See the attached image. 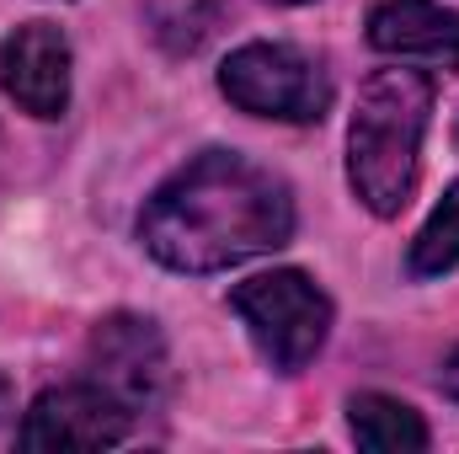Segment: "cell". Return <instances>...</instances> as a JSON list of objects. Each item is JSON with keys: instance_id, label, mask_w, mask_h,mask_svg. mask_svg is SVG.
<instances>
[{"instance_id": "1", "label": "cell", "mask_w": 459, "mask_h": 454, "mask_svg": "<svg viewBox=\"0 0 459 454\" xmlns=\"http://www.w3.org/2000/svg\"><path fill=\"white\" fill-rule=\"evenodd\" d=\"M289 235H294L289 188L267 166L235 150L193 155L150 193L139 214L144 251L171 273H220L289 246Z\"/></svg>"}, {"instance_id": "2", "label": "cell", "mask_w": 459, "mask_h": 454, "mask_svg": "<svg viewBox=\"0 0 459 454\" xmlns=\"http://www.w3.org/2000/svg\"><path fill=\"white\" fill-rule=\"evenodd\" d=\"M433 113V81L422 70H379L363 81L347 123V182L379 220L401 214L417 188V155Z\"/></svg>"}, {"instance_id": "3", "label": "cell", "mask_w": 459, "mask_h": 454, "mask_svg": "<svg viewBox=\"0 0 459 454\" xmlns=\"http://www.w3.org/2000/svg\"><path fill=\"white\" fill-rule=\"evenodd\" d=\"M230 310L240 316L246 337L278 374H299L332 337V300L299 267H273L235 284Z\"/></svg>"}, {"instance_id": "4", "label": "cell", "mask_w": 459, "mask_h": 454, "mask_svg": "<svg viewBox=\"0 0 459 454\" xmlns=\"http://www.w3.org/2000/svg\"><path fill=\"white\" fill-rule=\"evenodd\" d=\"M220 92L240 113L278 123H321L332 108V81L321 59L294 43H246L220 70Z\"/></svg>"}, {"instance_id": "5", "label": "cell", "mask_w": 459, "mask_h": 454, "mask_svg": "<svg viewBox=\"0 0 459 454\" xmlns=\"http://www.w3.org/2000/svg\"><path fill=\"white\" fill-rule=\"evenodd\" d=\"M91 374L102 390H113L117 401L139 417V412H160L171 396V353L155 321L117 310L91 332Z\"/></svg>"}, {"instance_id": "6", "label": "cell", "mask_w": 459, "mask_h": 454, "mask_svg": "<svg viewBox=\"0 0 459 454\" xmlns=\"http://www.w3.org/2000/svg\"><path fill=\"white\" fill-rule=\"evenodd\" d=\"M128 428H134V412L113 390H102L91 380V385L43 390L27 406V417L16 428V444L22 450H113V444L128 439Z\"/></svg>"}, {"instance_id": "7", "label": "cell", "mask_w": 459, "mask_h": 454, "mask_svg": "<svg viewBox=\"0 0 459 454\" xmlns=\"http://www.w3.org/2000/svg\"><path fill=\"white\" fill-rule=\"evenodd\" d=\"M0 86L32 118H59L70 108V43L48 22H27L0 43Z\"/></svg>"}, {"instance_id": "8", "label": "cell", "mask_w": 459, "mask_h": 454, "mask_svg": "<svg viewBox=\"0 0 459 454\" xmlns=\"http://www.w3.org/2000/svg\"><path fill=\"white\" fill-rule=\"evenodd\" d=\"M368 43L379 54L438 59L459 70V11H444L433 0H379L368 11Z\"/></svg>"}, {"instance_id": "9", "label": "cell", "mask_w": 459, "mask_h": 454, "mask_svg": "<svg viewBox=\"0 0 459 454\" xmlns=\"http://www.w3.org/2000/svg\"><path fill=\"white\" fill-rule=\"evenodd\" d=\"M347 423H352V439L358 450L374 454H422L428 450V423L395 401V396H379V390H363L347 401Z\"/></svg>"}, {"instance_id": "10", "label": "cell", "mask_w": 459, "mask_h": 454, "mask_svg": "<svg viewBox=\"0 0 459 454\" xmlns=\"http://www.w3.org/2000/svg\"><path fill=\"white\" fill-rule=\"evenodd\" d=\"M449 267H459V182L438 198V209L428 214V225L417 230V240L406 251L411 278H438Z\"/></svg>"}, {"instance_id": "11", "label": "cell", "mask_w": 459, "mask_h": 454, "mask_svg": "<svg viewBox=\"0 0 459 454\" xmlns=\"http://www.w3.org/2000/svg\"><path fill=\"white\" fill-rule=\"evenodd\" d=\"M5 412H11V385H5V374H0V423H5Z\"/></svg>"}, {"instance_id": "12", "label": "cell", "mask_w": 459, "mask_h": 454, "mask_svg": "<svg viewBox=\"0 0 459 454\" xmlns=\"http://www.w3.org/2000/svg\"><path fill=\"white\" fill-rule=\"evenodd\" d=\"M273 5H305V0H273Z\"/></svg>"}]
</instances>
